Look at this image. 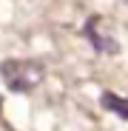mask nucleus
Instances as JSON below:
<instances>
[{"mask_svg": "<svg viewBox=\"0 0 128 131\" xmlns=\"http://www.w3.org/2000/svg\"><path fill=\"white\" fill-rule=\"evenodd\" d=\"M0 114H3V97H0Z\"/></svg>", "mask_w": 128, "mask_h": 131, "instance_id": "20e7f679", "label": "nucleus"}, {"mask_svg": "<svg viewBox=\"0 0 128 131\" xmlns=\"http://www.w3.org/2000/svg\"><path fill=\"white\" fill-rule=\"evenodd\" d=\"M0 74H3V83L11 91H31L40 85L43 80V66L37 60H6L0 66Z\"/></svg>", "mask_w": 128, "mask_h": 131, "instance_id": "f257e3e1", "label": "nucleus"}, {"mask_svg": "<svg viewBox=\"0 0 128 131\" xmlns=\"http://www.w3.org/2000/svg\"><path fill=\"white\" fill-rule=\"evenodd\" d=\"M85 37H88V43L100 51V54H117L120 51V43L111 37V31L102 29V20L100 17H88V23H85Z\"/></svg>", "mask_w": 128, "mask_h": 131, "instance_id": "f03ea898", "label": "nucleus"}, {"mask_svg": "<svg viewBox=\"0 0 128 131\" xmlns=\"http://www.w3.org/2000/svg\"><path fill=\"white\" fill-rule=\"evenodd\" d=\"M102 108H108V111H114V114L128 120V97H117L111 91H105L102 94Z\"/></svg>", "mask_w": 128, "mask_h": 131, "instance_id": "7ed1b4c3", "label": "nucleus"}]
</instances>
